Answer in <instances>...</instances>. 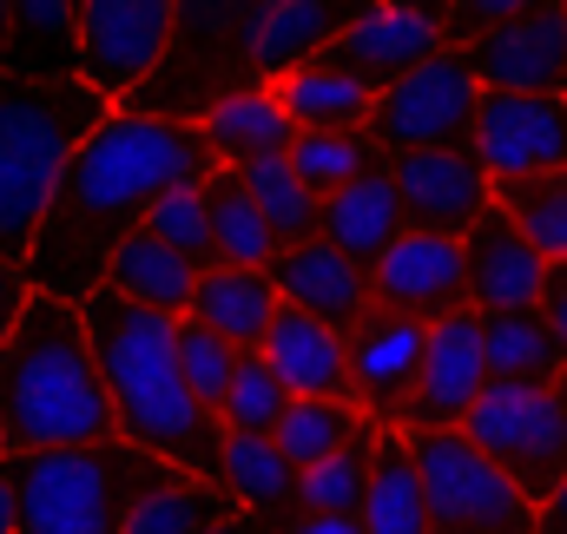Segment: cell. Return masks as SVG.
<instances>
[{
	"instance_id": "f546056e",
	"label": "cell",
	"mask_w": 567,
	"mask_h": 534,
	"mask_svg": "<svg viewBox=\"0 0 567 534\" xmlns=\"http://www.w3.org/2000/svg\"><path fill=\"white\" fill-rule=\"evenodd\" d=\"M238 515L245 509H238V495L225 482H198V475L172 469L145 495H133L120 534H205V528H218V522H238Z\"/></svg>"
},
{
	"instance_id": "681fc988",
	"label": "cell",
	"mask_w": 567,
	"mask_h": 534,
	"mask_svg": "<svg viewBox=\"0 0 567 534\" xmlns=\"http://www.w3.org/2000/svg\"><path fill=\"white\" fill-rule=\"evenodd\" d=\"M0 455H7V429H0Z\"/></svg>"
},
{
	"instance_id": "9c48e42d",
	"label": "cell",
	"mask_w": 567,
	"mask_h": 534,
	"mask_svg": "<svg viewBox=\"0 0 567 534\" xmlns=\"http://www.w3.org/2000/svg\"><path fill=\"white\" fill-rule=\"evenodd\" d=\"M185 0H80V80H93L113 106H126L178 47Z\"/></svg>"
},
{
	"instance_id": "f1b7e54d",
	"label": "cell",
	"mask_w": 567,
	"mask_h": 534,
	"mask_svg": "<svg viewBox=\"0 0 567 534\" xmlns=\"http://www.w3.org/2000/svg\"><path fill=\"white\" fill-rule=\"evenodd\" d=\"M265 93L297 120V133H350V126H370V113H377V93L363 80L323 66V60H310V66L271 80Z\"/></svg>"
},
{
	"instance_id": "60d3db41",
	"label": "cell",
	"mask_w": 567,
	"mask_h": 534,
	"mask_svg": "<svg viewBox=\"0 0 567 534\" xmlns=\"http://www.w3.org/2000/svg\"><path fill=\"white\" fill-rule=\"evenodd\" d=\"M27 297H33V284H27V270L20 265H7L0 258V337L20 324V310H27Z\"/></svg>"
},
{
	"instance_id": "ee69618b",
	"label": "cell",
	"mask_w": 567,
	"mask_h": 534,
	"mask_svg": "<svg viewBox=\"0 0 567 534\" xmlns=\"http://www.w3.org/2000/svg\"><path fill=\"white\" fill-rule=\"evenodd\" d=\"M535 534H567V482L542 502V515H535Z\"/></svg>"
},
{
	"instance_id": "f907efd6",
	"label": "cell",
	"mask_w": 567,
	"mask_h": 534,
	"mask_svg": "<svg viewBox=\"0 0 567 534\" xmlns=\"http://www.w3.org/2000/svg\"><path fill=\"white\" fill-rule=\"evenodd\" d=\"M561 383H567V377H561Z\"/></svg>"
},
{
	"instance_id": "816d5d0a",
	"label": "cell",
	"mask_w": 567,
	"mask_h": 534,
	"mask_svg": "<svg viewBox=\"0 0 567 534\" xmlns=\"http://www.w3.org/2000/svg\"><path fill=\"white\" fill-rule=\"evenodd\" d=\"M561 7H567V0H561Z\"/></svg>"
},
{
	"instance_id": "b9f144b4",
	"label": "cell",
	"mask_w": 567,
	"mask_h": 534,
	"mask_svg": "<svg viewBox=\"0 0 567 534\" xmlns=\"http://www.w3.org/2000/svg\"><path fill=\"white\" fill-rule=\"evenodd\" d=\"M535 304H542V317H548V324L567 337V258H561V265H548V277H542V297H535Z\"/></svg>"
},
{
	"instance_id": "30bf717a",
	"label": "cell",
	"mask_w": 567,
	"mask_h": 534,
	"mask_svg": "<svg viewBox=\"0 0 567 534\" xmlns=\"http://www.w3.org/2000/svg\"><path fill=\"white\" fill-rule=\"evenodd\" d=\"M475 158L495 185L567 165V93H488L475 106Z\"/></svg>"
},
{
	"instance_id": "7c38bea8",
	"label": "cell",
	"mask_w": 567,
	"mask_h": 534,
	"mask_svg": "<svg viewBox=\"0 0 567 534\" xmlns=\"http://www.w3.org/2000/svg\"><path fill=\"white\" fill-rule=\"evenodd\" d=\"M370 7H377V0H271V7H258L251 27H245V40H238V93L271 86L284 73L323 60V53L337 47V33H343L357 13H370ZM225 100H231V93H225Z\"/></svg>"
},
{
	"instance_id": "6da1fadb",
	"label": "cell",
	"mask_w": 567,
	"mask_h": 534,
	"mask_svg": "<svg viewBox=\"0 0 567 534\" xmlns=\"http://www.w3.org/2000/svg\"><path fill=\"white\" fill-rule=\"evenodd\" d=\"M212 138L198 120H158V113H133L113 106L86 145L66 158L60 192L40 218V238L27 251V284L66 304H86L113 251L145 225V212L172 192V185H198L212 172Z\"/></svg>"
},
{
	"instance_id": "277c9868",
	"label": "cell",
	"mask_w": 567,
	"mask_h": 534,
	"mask_svg": "<svg viewBox=\"0 0 567 534\" xmlns=\"http://www.w3.org/2000/svg\"><path fill=\"white\" fill-rule=\"evenodd\" d=\"M113 113L93 80H20L0 66V258L27 265L66 158Z\"/></svg>"
},
{
	"instance_id": "d6986e66",
	"label": "cell",
	"mask_w": 567,
	"mask_h": 534,
	"mask_svg": "<svg viewBox=\"0 0 567 534\" xmlns=\"http://www.w3.org/2000/svg\"><path fill=\"white\" fill-rule=\"evenodd\" d=\"M462 270H468V310H528L542 297L548 258L522 238V225L502 205H488L462 238Z\"/></svg>"
},
{
	"instance_id": "f35d334b",
	"label": "cell",
	"mask_w": 567,
	"mask_h": 534,
	"mask_svg": "<svg viewBox=\"0 0 567 534\" xmlns=\"http://www.w3.org/2000/svg\"><path fill=\"white\" fill-rule=\"evenodd\" d=\"M145 232L165 238L172 251H185L198 270L218 265V251H212V212H205V192H198V185H172V192L145 212Z\"/></svg>"
},
{
	"instance_id": "ba28073f",
	"label": "cell",
	"mask_w": 567,
	"mask_h": 534,
	"mask_svg": "<svg viewBox=\"0 0 567 534\" xmlns=\"http://www.w3.org/2000/svg\"><path fill=\"white\" fill-rule=\"evenodd\" d=\"M475 106H482V80L468 73L462 47H442L416 73H403L396 86L377 93L370 133L390 152H429V145H475Z\"/></svg>"
},
{
	"instance_id": "4fadbf2b",
	"label": "cell",
	"mask_w": 567,
	"mask_h": 534,
	"mask_svg": "<svg viewBox=\"0 0 567 534\" xmlns=\"http://www.w3.org/2000/svg\"><path fill=\"white\" fill-rule=\"evenodd\" d=\"M462 60L488 93H567V7L548 0L522 20L475 33Z\"/></svg>"
},
{
	"instance_id": "ab89813d",
	"label": "cell",
	"mask_w": 567,
	"mask_h": 534,
	"mask_svg": "<svg viewBox=\"0 0 567 534\" xmlns=\"http://www.w3.org/2000/svg\"><path fill=\"white\" fill-rule=\"evenodd\" d=\"M535 7H548V0H455L449 20H442V33H449V47H468L475 33H488V27H502V20H522V13H535Z\"/></svg>"
},
{
	"instance_id": "1f68e13d",
	"label": "cell",
	"mask_w": 567,
	"mask_h": 534,
	"mask_svg": "<svg viewBox=\"0 0 567 534\" xmlns=\"http://www.w3.org/2000/svg\"><path fill=\"white\" fill-rule=\"evenodd\" d=\"M363 429H377L357 402H337V397H290L284 409V422L271 429V442H278L284 455H290V469L303 475V469H317L323 455H337L343 442H357Z\"/></svg>"
},
{
	"instance_id": "836d02e7",
	"label": "cell",
	"mask_w": 567,
	"mask_h": 534,
	"mask_svg": "<svg viewBox=\"0 0 567 534\" xmlns=\"http://www.w3.org/2000/svg\"><path fill=\"white\" fill-rule=\"evenodd\" d=\"M370 455H377V429H363L357 442H343L337 455L303 469L297 475V515H357L370 495Z\"/></svg>"
},
{
	"instance_id": "9a60e30c",
	"label": "cell",
	"mask_w": 567,
	"mask_h": 534,
	"mask_svg": "<svg viewBox=\"0 0 567 534\" xmlns=\"http://www.w3.org/2000/svg\"><path fill=\"white\" fill-rule=\"evenodd\" d=\"M488 390V357H482V310H455L429 324L423 377L403 402V435L416 429H462V415Z\"/></svg>"
},
{
	"instance_id": "ac0fdd59",
	"label": "cell",
	"mask_w": 567,
	"mask_h": 534,
	"mask_svg": "<svg viewBox=\"0 0 567 534\" xmlns=\"http://www.w3.org/2000/svg\"><path fill=\"white\" fill-rule=\"evenodd\" d=\"M271 284H278V297L290 310H303V317H317V324H330V330H357L363 317H370V304H377V290H370V270L350 265L337 245H323V238H303V245H284L278 258H271Z\"/></svg>"
},
{
	"instance_id": "c3c4849f",
	"label": "cell",
	"mask_w": 567,
	"mask_h": 534,
	"mask_svg": "<svg viewBox=\"0 0 567 534\" xmlns=\"http://www.w3.org/2000/svg\"><path fill=\"white\" fill-rule=\"evenodd\" d=\"M0 53H7V0H0Z\"/></svg>"
},
{
	"instance_id": "e0dca14e",
	"label": "cell",
	"mask_w": 567,
	"mask_h": 534,
	"mask_svg": "<svg viewBox=\"0 0 567 534\" xmlns=\"http://www.w3.org/2000/svg\"><path fill=\"white\" fill-rule=\"evenodd\" d=\"M442 47H449L442 20L403 13V7H370V13H357V20L337 33V47L323 53V66H337V73L363 80L370 93H383V86H396L403 73H416L423 60H435Z\"/></svg>"
},
{
	"instance_id": "44dd1931",
	"label": "cell",
	"mask_w": 567,
	"mask_h": 534,
	"mask_svg": "<svg viewBox=\"0 0 567 534\" xmlns=\"http://www.w3.org/2000/svg\"><path fill=\"white\" fill-rule=\"evenodd\" d=\"M265 357L271 370L284 377L290 397H337V402H357V383H350V337L290 310L284 304L271 317V337H265Z\"/></svg>"
},
{
	"instance_id": "d590c367",
	"label": "cell",
	"mask_w": 567,
	"mask_h": 534,
	"mask_svg": "<svg viewBox=\"0 0 567 534\" xmlns=\"http://www.w3.org/2000/svg\"><path fill=\"white\" fill-rule=\"evenodd\" d=\"M238 172H245L258 212L271 218L278 245H303V238H317V225H323V198L297 178L290 158H258V165H238Z\"/></svg>"
},
{
	"instance_id": "7402d4cb",
	"label": "cell",
	"mask_w": 567,
	"mask_h": 534,
	"mask_svg": "<svg viewBox=\"0 0 567 534\" xmlns=\"http://www.w3.org/2000/svg\"><path fill=\"white\" fill-rule=\"evenodd\" d=\"M0 66L20 80H80V0H7Z\"/></svg>"
},
{
	"instance_id": "e575fe53",
	"label": "cell",
	"mask_w": 567,
	"mask_h": 534,
	"mask_svg": "<svg viewBox=\"0 0 567 534\" xmlns=\"http://www.w3.org/2000/svg\"><path fill=\"white\" fill-rule=\"evenodd\" d=\"M284 158H290L297 178L323 198V192H337V185L377 172V165H383V145H377L370 126H350V133H297V145H290Z\"/></svg>"
},
{
	"instance_id": "484cf974",
	"label": "cell",
	"mask_w": 567,
	"mask_h": 534,
	"mask_svg": "<svg viewBox=\"0 0 567 534\" xmlns=\"http://www.w3.org/2000/svg\"><path fill=\"white\" fill-rule=\"evenodd\" d=\"M198 277H205V270L192 265L185 251H172L165 238H152L145 225L113 251V265H106V284H113L120 297H133L145 310H165V317H185V310H192Z\"/></svg>"
},
{
	"instance_id": "ffe728a7",
	"label": "cell",
	"mask_w": 567,
	"mask_h": 534,
	"mask_svg": "<svg viewBox=\"0 0 567 534\" xmlns=\"http://www.w3.org/2000/svg\"><path fill=\"white\" fill-rule=\"evenodd\" d=\"M403 232H410V218H403V192H396V178H390V158H383L377 172H363V178L323 192V225H317V238L337 245L350 265L377 270L383 251H390Z\"/></svg>"
},
{
	"instance_id": "8d00e7d4",
	"label": "cell",
	"mask_w": 567,
	"mask_h": 534,
	"mask_svg": "<svg viewBox=\"0 0 567 534\" xmlns=\"http://www.w3.org/2000/svg\"><path fill=\"white\" fill-rule=\"evenodd\" d=\"M284 409H290V390H284V377L271 370V357H265V350H245L231 390L218 402L225 435H271L284 422Z\"/></svg>"
},
{
	"instance_id": "3957f363",
	"label": "cell",
	"mask_w": 567,
	"mask_h": 534,
	"mask_svg": "<svg viewBox=\"0 0 567 534\" xmlns=\"http://www.w3.org/2000/svg\"><path fill=\"white\" fill-rule=\"evenodd\" d=\"M0 429L7 449H80L120 435L80 304L33 290L20 324L0 337Z\"/></svg>"
},
{
	"instance_id": "d6a6232c",
	"label": "cell",
	"mask_w": 567,
	"mask_h": 534,
	"mask_svg": "<svg viewBox=\"0 0 567 534\" xmlns=\"http://www.w3.org/2000/svg\"><path fill=\"white\" fill-rule=\"evenodd\" d=\"M495 205L522 225V238H528L548 265L567 258V165L561 172H535V178L495 185Z\"/></svg>"
},
{
	"instance_id": "52a82bcc",
	"label": "cell",
	"mask_w": 567,
	"mask_h": 534,
	"mask_svg": "<svg viewBox=\"0 0 567 534\" xmlns=\"http://www.w3.org/2000/svg\"><path fill=\"white\" fill-rule=\"evenodd\" d=\"M410 455L423 475L429 534H535L542 509L462 429H416Z\"/></svg>"
},
{
	"instance_id": "4316f807",
	"label": "cell",
	"mask_w": 567,
	"mask_h": 534,
	"mask_svg": "<svg viewBox=\"0 0 567 534\" xmlns=\"http://www.w3.org/2000/svg\"><path fill=\"white\" fill-rule=\"evenodd\" d=\"M218 482L238 495V509L265 534H278L297 515V469L271 435H225V475Z\"/></svg>"
},
{
	"instance_id": "603a6c76",
	"label": "cell",
	"mask_w": 567,
	"mask_h": 534,
	"mask_svg": "<svg viewBox=\"0 0 567 534\" xmlns=\"http://www.w3.org/2000/svg\"><path fill=\"white\" fill-rule=\"evenodd\" d=\"M482 357H488V383H561L567 377V337L542 317V304L482 310Z\"/></svg>"
},
{
	"instance_id": "2e32d148",
	"label": "cell",
	"mask_w": 567,
	"mask_h": 534,
	"mask_svg": "<svg viewBox=\"0 0 567 534\" xmlns=\"http://www.w3.org/2000/svg\"><path fill=\"white\" fill-rule=\"evenodd\" d=\"M370 290L383 310L442 324L455 310H468V270H462V238H435V232H403L383 265L370 270Z\"/></svg>"
},
{
	"instance_id": "74e56055",
	"label": "cell",
	"mask_w": 567,
	"mask_h": 534,
	"mask_svg": "<svg viewBox=\"0 0 567 534\" xmlns=\"http://www.w3.org/2000/svg\"><path fill=\"white\" fill-rule=\"evenodd\" d=\"M238 343L231 337H218L212 324H198V317H178V370H185V383H192V397L205 402L212 415H218V402L231 390V377H238Z\"/></svg>"
},
{
	"instance_id": "8fae6325",
	"label": "cell",
	"mask_w": 567,
	"mask_h": 534,
	"mask_svg": "<svg viewBox=\"0 0 567 534\" xmlns=\"http://www.w3.org/2000/svg\"><path fill=\"white\" fill-rule=\"evenodd\" d=\"M390 178L403 192L410 232H435V238H468V225L495 205V178L482 172L475 145L390 152Z\"/></svg>"
},
{
	"instance_id": "7dc6e473",
	"label": "cell",
	"mask_w": 567,
	"mask_h": 534,
	"mask_svg": "<svg viewBox=\"0 0 567 534\" xmlns=\"http://www.w3.org/2000/svg\"><path fill=\"white\" fill-rule=\"evenodd\" d=\"M205 534H265L251 515H238V522H218V528H205Z\"/></svg>"
},
{
	"instance_id": "5bb4252c",
	"label": "cell",
	"mask_w": 567,
	"mask_h": 534,
	"mask_svg": "<svg viewBox=\"0 0 567 534\" xmlns=\"http://www.w3.org/2000/svg\"><path fill=\"white\" fill-rule=\"evenodd\" d=\"M423 350H429V324L370 304V317L350 330V383H357V409L377 429H403V402L423 377Z\"/></svg>"
},
{
	"instance_id": "7a4b0ae2",
	"label": "cell",
	"mask_w": 567,
	"mask_h": 534,
	"mask_svg": "<svg viewBox=\"0 0 567 534\" xmlns=\"http://www.w3.org/2000/svg\"><path fill=\"white\" fill-rule=\"evenodd\" d=\"M80 310L93 330V357H100L120 435L158 462L192 469L198 482H218L225 475V422L192 397V383L178 370V317L145 310L133 297H120L113 284H100Z\"/></svg>"
},
{
	"instance_id": "7bdbcfd3",
	"label": "cell",
	"mask_w": 567,
	"mask_h": 534,
	"mask_svg": "<svg viewBox=\"0 0 567 534\" xmlns=\"http://www.w3.org/2000/svg\"><path fill=\"white\" fill-rule=\"evenodd\" d=\"M278 534H363L357 515H290Z\"/></svg>"
},
{
	"instance_id": "bcb514c9",
	"label": "cell",
	"mask_w": 567,
	"mask_h": 534,
	"mask_svg": "<svg viewBox=\"0 0 567 534\" xmlns=\"http://www.w3.org/2000/svg\"><path fill=\"white\" fill-rule=\"evenodd\" d=\"M0 534H13V489H7V475H0Z\"/></svg>"
},
{
	"instance_id": "cb8c5ba5",
	"label": "cell",
	"mask_w": 567,
	"mask_h": 534,
	"mask_svg": "<svg viewBox=\"0 0 567 534\" xmlns=\"http://www.w3.org/2000/svg\"><path fill=\"white\" fill-rule=\"evenodd\" d=\"M284 310L278 284H271V270H238V265H212L198 277V297H192V310L185 317H198V324H212L218 337H231L238 350H265V337H271V317Z\"/></svg>"
},
{
	"instance_id": "8992f818",
	"label": "cell",
	"mask_w": 567,
	"mask_h": 534,
	"mask_svg": "<svg viewBox=\"0 0 567 534\" xmlns=\"http://www.w3.org/2000/svg\"><path fill=\"white\" fill-rule=\"evenodd\" d=\"M462 435L542 509L567 482V383H488Z\"/></svg>"
},
{
	"instance_id": "5b68a950",
	"label": "cell",
	"mask_w": 567,
	"mask_h": 534,
	"mask_svg": "<svg viewBox=\"0 0 567 534\" xmlns=\"http://www.w3.org/2000/svg\"><path fill=\"white\" fill-rule=\"evenodd\" d=\"M172 469L178 462L145 455L126 435L80 442V449H7L0 455V475L13 489V534H120L133 495H145Z\"/></svg>"
},
{
	"instance_id": "f6af8a7d",
	"label": "cell",
	"mask_w": 567,
	"mask_h": 534,
	"mask_svg": "<svg viewBox=\"0 0 567 534\" xmlns=\"http://www.w3.org/2000/svg\"><path fill=\"white\" fill-rule=\"evenodd\" d=\"M377 7H403V13H423V20H449L455 0H377Z\"/></svg>"
},
{
	"instance_id": "83f0119b",
	"label": "cell",
	"mask_w": 567,
	"mask_h": 534,
	"mask_svg": "<svg viewBox=\"0 0 567 534\" xmlns=\"http://www.w3.org/2000/svg\"><path fill=\"white\" fill-rule=\"evenodd\" d=\"M198 126L212 138V158L218 165H258V158H284L297 145V120L284 113L265 86L218 100L212 113H198Z\"/></svg>"
},
{
	"instance_id": "d4e9b609",
	"label": "cell",
	"mask_w": 567,
	"mask_h": 534,
	"mask_svg": "<svg viewBox=\"0 0 567 534\" xmlns=\"http://www.w3.org/2000/svg\"><path fill=\"white\" fill-rule=\"evenodd\" d=\"M198 192H205V212H212V251H218V265L271 270V258H278L284 245H278V232H271V218L258 212L245 172L238 165H212L198 178Z\"/></svg>"
},
{
	"instance_id": "4dcf8cb0",
	"label": "cell",
	"mask_w": 567,
	"mask_h": 534,
	"mask_svg": "<svg viewBox=\"0 0 567 534\" xmlns=\"http://www.w3.org/2000/svg\"><path fill=\"white\" fill-rule=\"evenodd\" d=\"M363 534H429V502H423V475L410 455L403 429H377V455H370V495L357 509Z\"/></svg>"
}]
</instances>
